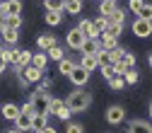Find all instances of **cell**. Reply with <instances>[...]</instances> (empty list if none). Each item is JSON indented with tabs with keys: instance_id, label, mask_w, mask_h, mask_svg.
I'll return each mask as SVG.
<instances>
[{
	"instance_id": "46",
	"label": "cell",
	"mask_w": 152,
	"mask_h": 133,
	"mask_svg": "<svg viewBox=\"0 0 152 133\" xmlns=\"http://www.w3.org/2000/svg\"><path fill=\"white\" fill-rule=\"evenodd\" d=\"M63 3H68V0H63Z\"/></svg>"
},
{
	"instance_id": "23",
	"label": "cell",
	"mask_w": 152,
	"mask_h": 133,
	"mask_svg": "<svg viewBox=\"0 0 152 133\" xmlns=\"http://www.w3.org/2000/svg\"><path fill=\"white\" fill-rule=\"evenodd\" d=\"M65 12L68 15H80L82 12V0H68L65 3Z\"/></svg>"
},
{
	"instance_id": "44",
	"label": "cell",
	"mask_w": 152,
	"mask_h": 133,
	"mask_svg": "<svg viewBox=\"0 0 152 133\" xmlns=\"http://www.w3.org/2000/svg\"><path fill=\"white\" fill-rule=\"evenodd\" d=\"M106 3H116V0H106Z\"/></svg>"
},
{
	"instance_id": "30",
	"label": "cell",
	"mask_w": 152,
	"mask_h": 133,
	"mask_svg": "<svg viewBox=\"0 0 152 133\" xmlns=\"http://www.w3.org/2000/svg\"><path fill=\"white\" fill-rule=\"evenodd\" d=\"M92 24H94V29H97V34L102 36V34L106 32V27H109V20H106V17H102V15H99V17H97V20H94Z\"/></svg>"
},
{
	"instance_id": "27",
	"label": "cell",
	"mask_w": 152,
	"mask_h": 133,
	"mask_svg": "<svg viewBox=\"0 0 152 133\" xmlns=\"http://www.w3.org/2000/svg\"><path fill=\"white\" fill-rule=\"evenodd\" d=\"M72 68H75V63H72L70 58L58 61V73H61V75H70V73H72Z\"/></svg>"
},
{
	"instance_id": "38",
	"label": "cell",
	"mask_w": 152,
	"mask_h": 133,
	"mask_svg": "<svg viewBox=\"0 0 152 133\" xmlns=\"http://www.w3.org/2000/svg\"><path fill=\"white\" fill-rule=\"evenodd\" d=\"M36 133H58L53 126H46V128H41V131H36Z\"/></svg>"
},
{
	"instance_id": "14",
	"label": "cell",
	"mask_w": 152,
	"mask_h": 133,
	"mask_svg": "<svg viewBox=\"0 0 152 133\" xmlns=\"http://www.w3.org/2000/svg\"><path fill=\"white\" fill-rule=\"evenodd\" d=\"M31 65L36 68V70H46V65H48V56H46V51H39V53H34L31 56Z\"/></svg>"
},
{
	"instance_id": "6",
	"label": "cell",
	"mask_w": 152,
	"mask_h": 133,
	"mask_svg": "<svg viewBox=\"0 0 152 133\" xmlns=\"http://www.w3.org/2000/svg\"><path fill=\"white\" fill-rule=\"evenodd\" d=\"M65 41H68V46H70V48H75V51H80V48H82V44H85L87 39L82 36V32H80L77 27H75V29H70V32H68V36H65Z\"/></svg>"
},
{
	"instance_id": "31",
	"label": "cell",
	"mask_w": 152,
	"mask_h": 133,
	"mask_svg": "<svg viewBox=\"0 0 152 133\" xmlns=\"http://www.w3.org/2000/svg\"><path fill=\"white\" fill-rule=\"evenodd\" d=\"M138 17H140V20H145V22H152V5H150V3H145V5H142V10L138 12Z\"/></svg>"
},
{
	"instance_id": "7",
	"label": "cell",
	"mask_w": 152,
	"mask_h": 133,
	"mask_svg": "<svg viewBox=\"0 0 152 133\" xmlns=\"http://www.w3.org/2000/svg\"><path fill=\"white\" fill-rule=\"evenodd\" d=\"M133 34L140 36V39H147V36H152V22H145V20H138L133 22Z\"/></svg>"
},
{
	"instance_id": "2",
	"label": "cell",
	"mask_w": 152,
	"mask_h": 133,
	"mask_svg": "<svg viewBox=\"0 0 152 133\" xmlns=\"http://www.w3.org/2000/svg\"><path fill=\"white\" fill-rule=\"evenodd\" d=\"M31 107H34V111L36 114H48V104H51V94L48 92H41V90H36L34 94H31Z\"/></svg>"
},
{
	"instance_id": "26",
	"label": "cell",
	"mask_w": 152,
	"mask_h": 133,
	"mask_svg": "<svg viewBox=\"0 0 152 133\" xmlns=\"http://www.w3.org/2000/svg\"><path fill=\"white\" fill-rule=\"evenodd\" d=\"M113 10H116V3H106V0H102V5H99V15L102 17L109 20V17L113 15Z\"/></svg>"
},
{
	"instance_id": "9",
	"label": "cell",
	"mask_w": 152,
	"mask_h": 133,
	"mask_svg": "<svg viewBox=\"0 0 152 133\" xmlns=\"http://www.w3.org/2000/svg\"><path fill=\"white\" fill-rule=\"evenodd\" d=\"M20 73H22V82H24V85H29V82H39L41 75H44L41 70H36L34 65H27V68L20 70Z\"/></svg>"
},
{
	"instance_id": "4",
	"label": "cell",
	"mask_w": 152,
	"mask_h": 133,
	"mask_svg": "<svg viewBox=\"0 0 152 133\" xmlns=\"http://www.w3.org/2000/svg\"><path fill=\"white\" fill-rule=\"evenodd\" d=\"M0 12H3V17H20L22 15V3L20 0H3Z\"/></svg>"
},
{
	"instance_id": "29",
	"label": "cell",
	"mask_w": 152,
	"mask_h": 133,
	"mask_svg": "<svg viewBox=\"0 0 152 133\" xmlns=\"http://www.w3.org/2000/svg\"><path fill=\"white\" fill-rule=\"evenodd\" d=\"M3 27H5V29H20V27H22V17H5V20H3Z\"/></svg>"
},
{
	"instance_id": "1",
	"label": "cell",
	"mask_w": 152,
	"mask_h": 133,
	"mask_svg": "<svg viewBox=\"0 0 152 133\" xmlns=\"http://www.w3.org/2000/svg\"><path fill=\"white\" fill-rule=\"evenodd\" d=\"M65 104H68V109H70L72 114H80V111L89 109V104H92V94L85 92V90H75V92L68 94Z\"/></svg>"
},
{
	"instance_id": "40",
	"label": "cell",
	"mask_w": 152,
	"mask_h": 133,
	"mask_svg": "<svg viewBox=\"0 0 152 133\" xmlns=\"http://www.w3.org/2000/svg\"><path fill=\"white\" fill-rule=\"evenodd\" d=\"M147 63H150V68H152V53H150V58H147Z\"/></svg>"
},
{
	"instance_id": "33",
	"label": "cell",
	"mask_w": 152,
	"mask_h": 133,
	"mask_svg": "<svg viewBox=\"0 0 152 133\" xmlns=\"http://www.w3.org/2000/svg\"><path fill=\"white\" fill-rule=\"evenodd\" d=\"M142 5H145L142 0H128V7H130V12H133V15H138V12L142 10Z\"/></svg>"
},
{
	"instance_id": "35",
	"label": "cell",
	"mask_w": 152,
	"mask_h": 133,
	"mask_svg": "<svg viewBox=\"0 0 152 133\" xmlns=\"http://www.w3.org/2000/svg\"><path fill=\"white\" fill-rule=\"evenodd\" d=\"M5 65H7V48H5V46H0V75H3Z\"/></svg>"
},
{
	"instance_id": "28",
	"label": "cell",
	"mask_w": 152,
	"mask_h": 133,
	"mask_svg": "<svg viewBox=\"0 0 152 133\" xmlns=\"http://www.w3.org/2000/svg\"><path fill=\"white\" fill-rule=\"evenodd\" d=\"M123 53H126V51H123L121 46H116V48H111V51H109V63H111V65H116V63H118V61L123 58Z\"/></svg>"
},
{
	"instance_id": "32",
	"label": "cell",
	"mask_w": 152,
	"mask_h": 133,
	"mask_svg": "<svg viewBox=\"0 0 152 133\" xmlns=\"http://www.w3.org/2000/svg\"><path fill=\"white\" fill-rule=\"evenodd\" d=\"M123 85H126L123 75H116L113 80H109V87H111V90H123Z\"/></svg>"
},
{
	"instance_id": "34",
	"label": "cell",
	"mask_w": 152,
	"mask_h": 133,
	"mask_svg": "<svg viewBox=\"0 0 152 133\" xmlns=\"http://www.w3.org/2000/svg\"><path fill=\"white\" fill-rule=\"evenodd\" d=\"M102 75L106 80H113L116 78V70H113V65H102Z\"/></svg>"
},
{
	"instance_id": "20",
	"label": "cell",
	"mask_w": 152,
	"mask_h": 133,
	"mask_svg": "<svg viewBox=\"0 0 152 133\" xmlns=\"http://www.w3.org/2000/svg\"><path fill=\"white\" fill-rule=\"evenodd\" d=\"M121 34H123V27H121V24H109V27H106V32H104L102 36H106V39H113V41H116Z\"/></svg>"
},
{
	"instance_id": "17",
	"label": "cell",
	"mask_w": 152,
	"mask_h": 133,
	"mask_svg": "<svg viewBox=\"0 0 152 133\" xmlns=\"http://www.w3.org/2000/svg\"><path fill=\"white\" fill-rule=\"evenodd\" d=\"M97 51H99V39H87V41L82 44V48H80L82 56H94Z\"/></svg>"
},
{
	"instance_id": "39",
	"label": "cell",
	"mask_w": 152,
	"mask_h": 133,
	"mask_svg": "<svg viewBox=\"0 0 152 133\" xmlns=\"http://www.w3.org/2000/svg\"><path fill=\"white\" fill-rule=\"evenodd\" d=\"M48 87H51V82H48V80H44V82H41V85H39V90H41V92H46V90H48Z\"/></svg>"
},
{
	"instance_id": "45",
	"label": "cell",
	"mask_w": 152,
	"mask_h": 133,
	"mask_svg": "<svg viewBox=\"0 0 152 133\" xmlns=\"http://www.w3.org/2000/svg\"><path fill=\"white\" fill-rule=\"evenodd\" d=\"M0 5H3V0H0Z\"/></svg>"
},
{
	"instance_id": "24",
	"label": "cell",
	"mask_w": 152,
	"mask_h": 133,
	"mask_svg": "<svg viewBox=\"0 0 152 133\" xmlns=\"http://www.w3.org/2000/svg\"><path fill=\"white\" fill-rule=\"evenodd\" d=\"M46 56H48V61H56V63L65 58V53H63V48H61V46H53V48H48V51H46Z\"/></svg>"
},
{
	"instance_id": "21",
	"label": "cell",
	"mask_w": 152,
	"mask_h": 133,
	"mask_svg": "<svg viewBox=\"0 0 152 133\" xmlns=\"http://www.w3.org/2000/svg\"><path fill=\"white\" fill-rule=\"evenodd\" d=\"M44 20H46V24H51V27H58V24L63 22V12H48V10H46Z\"/></svg>"
},
{
	"instance_id": "3",
	"label": "cell",
	"mask_w": 152,
	"mask_h": 133,
	"mask_svg": "<svg viewBox=\"0 0 152 133\" xmlns=\"http://www.w3.org/2000/svg\"><path fill=\"white\" fill-rule=\"evenodd\" d=\"M58 116V119H63V121H70V116H72V111L68 109V104L63 102V99H56V97H51V104H48V116Z\"/></svg>"
},
{
	"instance_id": "11",
	"label": "cell",
	"mask_w": 152,
	"mask_h": 133,
	"mask_svg": "<svg viewBox=\"0 0 152 133\" xmlns=\"http://www.w3.org/2000/svg\"><path fill=\"white\" fill-rule=\"evenodd\" d=\"M128 133H152V123H150V121L135 119V121L128 123Z\"/></svg>"
},
{
	"instance_id": "16",
	"label": "cell",
	"mask_w": 152,
	"mask_h": 133,
	"mask_svg": "<svg viewBox=\"0 0 152 133\" xmlns=\"http://www.w3.org/2000/svg\"><path fill=\"white\" fill-rule=\"evenodd\" d=\"M0 111H3V116H5L7 121H15L17 116H20V107H17V104H12V102L3 104V109H0Z\"/></svg>"
},
{
	"instance_id": "37",
	"label": "cell",
	"mask_w": 152,
	"mask_h": 133,
	"mask_svg": "<svg viewBox=\"0 0 152 133\" xmlns=\"http://www.w3.org/2000/svg\"><path fill=\"white\" fill-rule=\"evenodd\" d=\"M20 114H27V116H34L36 111H34V107H31V102H27L24 107H20Z\"/></svg>"
},
{
	"instance_id": "12",
	"label": "cell",
	"mask_w": 152,
	"mask_h": 133,
	"mask_svg": "<svg viewBox=\"0 0 152 133\" xmlns=\"http://www.w3.org/2000/svg\"><path fill=\"white\" fill-rule=\"evenodd\" d=\"M77 29L82 32V36H85V39H99V34H97V29H94L92 20H82V22L77 24Z\"/></svg>"
},
{
	"instance_id": "5",
	"label": "cell",
	"mask_w": 152,
	"mask_h": 133,
	"mask_svg": "<svg viewBox=\"0 0 152 133\" xmlns=\"http://www.w3.org/2000/svg\"><path fill=\"white\" fill-rule=\"evenodd\" d=\"M123 119H126V111H123L121 104H111V107L106 109V121H109L111 126H118Z\"/></svg>"
},
{
	"instance_id": "41",
	"label": "cell",
	"mask_w": 152,
	"mask_h": 133,
	"mask_svg": "<svg viewBox=\"0 0 152 133\" xmlns=\"http://www.w3.org/2000/svg\"><path fill=\"white\" fill-rule=\"evenodd\" d=\"M5 133H20V131H15V128H12V131H5Z\"/></svg>"
},
{
	"instance_id": "36",
	"label": "cell",
	"mask_w": 152,
	"mask_h": 133,
	"mask_svg": "<svg viewBox=\"0 0 152 133\" xmlns=\"http://www.w3.org/2000/svg\"><path fill=\"white\" fill-rule=\"evenodd\" d=\"M65 133H85V128H82V123H68Z\"/></svg>"
},
{
	"instance_id": "22",
	"label": "cell",
	"mask_w": 152,
	"mask_h": 133,
	"mask_svg": "<svg viewBox=\"0 0 152 133\" xmlns=\"http://www.w3.org/2000/svg\"><path fill=\"white\" fill-rule=\"evenodd\" d=\"M109 24H121V27H126V12H123L121 7H116L113 15L109 17Z\"/></svg>"
},
{
	"instance_id": "43",
	"label": "cell",
	"mask_w": 152,
	"mask_h": 133,
	"mask_svg": "<svg viewBox=\"0 0 152 133\" xmlns=\"http://www.w3.org/2000/svg\"><path fill=\"white\" fill-rule=\"evenodd\" d=\"M150 119H152V104H150Z\"/></svg>"
},
{
	"instance_id": "25",
	"label": "cell",
	"mask_w": 152,
	"mask_h": 133,
	"mask_svg": "<svg viewBox=\"0 0 152 133\" xmlns=\"http://www.w3.org/2000/svg\"><path fill=\"white\" fill-rule=\"evenodd\" d=\"M123 80H126V85H138L140 73H138L135 68H130V70H126V73H123Z\"/></svg>"
},
{
	"instance_id": "18",
	"label": "cell",
	"mask_w": 152,
	"mask_h": 133,
	"mask_svg": "<svg viewBox=\"0 0 152 133\" xmlns=\"http://www.w3.org/2000/svg\"><path fill=\"white\" fill-rule=\"evenodd\" d=\"M15 126H17L15 131H20V133H22V131H31V116H27V114H20V116L15 119Z\"/></svg>"
},
{
	"instance_id": "19",
	"label": "cell",
	"mask_w": 152,
	"mask_h": 133,
	"mask_svg": "<svg viewBox=\"0 0 152 133\" xmlns=\"http://www.w3.org/2000/svg\"><path fill=\"white\" fill-rule=\"evenodd\" d=\"M0 34H3V39H5V44H17V39H20V32L17 29H5L3 24H0Z\"/></svg>"
},
{
	"instance_id": "10",
	"label": "cell",
	"mask_w": 152,
	"mask_h": 133,
	"mask_svg": "<svg viewBox=\"0 0 152 133\" xmlns=\"http://www.w3.org/2000/svg\"><path fill=\"white\" fill-rule=\"evenodd\" d=\"M36 46H39V51H48L53 46H58V41H56L53 34H41V36H36Z\"/></svg>"
},
{
	"instance_id": "15",
	"label": "cell",
	"mask_w": 152,
	"mask_h": 133,
	"mask_svg": "<svg viewBox=\"0 0 152 133\" xmlns=\"http://www.w3.org/2000/svg\"><path fill=\"white\" fill-rule=\"evenodd\" d=\"M46 126H48V114H34V116H31V131L34 133L46 128Z\"/></svg>"
},
{
	"instance_id": "8",
	"label": "cell",
	"mask_w": 152,
	"mask_h": 133,
	"mask_svg": "<svg viewBox=\"0 0 152 133\" xmlns=\"http://www.w3.org/2000/svg\"><path fill=\"white\" fill-rule=\"evenodd\" d=\"M68 78H70V82H72L75 87L80 90L82 85H87V80H89V73H85V70H82L80 65H75V68H72V73L68 75Z\"/></svg>"
},
{
	"instance_id": "42",
	"label": "cell",
	"mask_w": 152,
	"mask_h": 133,
	"mask_svg": "<svg viewBox=\"0 0 152 133\" xmlns=\"http://www.w3.org/2000/svg\"><path fill=\"white\" fill-rule=\"evenodd\" d=\"M3 20H5V17H3V12H0V24H3Z\"/></svg>"
},
{
	"instance_id": "13",
	"label": "cell",
	"mask_w": 152,
	"mask_h": 133,
	"mask_svg": "<svg viewBox=\"0 0 152 133\" xmlns=\"http://www.w3.org/2000/svg\"><path fill=\"white\" fill-rule=\"evenodd\" d=\"M80 68L85 70V73H94V70H97L99 68V61H97V56H82V61H80Z\"/></svg>"
}]
</instances>
